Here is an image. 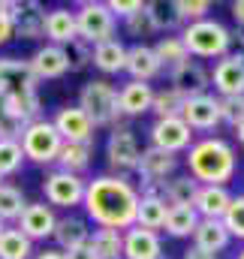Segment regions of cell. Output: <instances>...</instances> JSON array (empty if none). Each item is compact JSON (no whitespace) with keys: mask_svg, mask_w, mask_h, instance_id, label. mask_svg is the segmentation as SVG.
I'll list each match as a JSON object with an SVG mask.
<instances>
[{"mask_svg":"<svg viewBox=\"0 0 244 259\" xmlns=\"http://www.w3.org/2000/svg\"><path fill=\"white\" fill-rule=\"evenodd\" d=\"M36 259H63V253H61V250H43Z\"/></svg>","mask_w":244,"mask_h":259,"instance_id":"obj_49","label":"cell"},{"mask_svg":"<svg viewBox=\"0 0 244 259\" xmlns=\"http://www.w3.org/2000/svg\"><path fill=\"white\" fill-rule=\"evenodd\" d=\"M187 169L196 184L226 187V181H232V175H235V151L223 139H202V142L190 145Z\"/></svg>","mask_w":244,"mask_h":259,"instance_id":"obj_2","label":"cell"},{"mask_svg":"<svg viewBox=\"0 0 244 259\" xmlns=\"http://www.w3.org/2000/svg\"><path fill=\"white\" fill-rule=\"evenodd\" d=\"M33 247L18 229H3L0 232V259H30Z\"/></svg>","mask_w":244,"mask_h":259,"instance_id":"obj_34","label":"cell"},{"mask_svg":"<svg viewBox=\"0 0 244 259\" xmlns=\"http://www.w3.org/2000/svg\"><path fill=\"white\" fill-rule=\"evenodd\" d=\"M43 193L52 205H61V208H72V205H82L85 199V181L78 175H69V172H52L43 184Z\"/></svg>","mask_w":244,"mask_h":259,"instance_id":"obj_8","label":"cell"},{"mask_svg":"<svg viewBox=\"0 0 244 259\" xmlns=\"http://www.w3.org/2000/svg\"><path fill=\"white\" fill-rule=\"evenodd\" d=\"M166 211L169 205L163 199H148V196H139V208H136V226L142 229H160L166 223Z\"/></svg>","mask_w":244,"mask_h":259,"instance_id":"obj_28","label":"cell"},{"mask_svg":"<svg viewBox=\"0 0 244 259\" xmlns=\"http://www.w3.org/2000/svg\"><path fill=\"white\" fill-rule=\"evenodd\" d=\"M154 55H157V61L160 66H181L184 61H190V55H187V49H184V42L178 36H163L157 46H154Z\"/></svg>","mask_w":244,"mask_h":259,"instance_id":"obj_35","label":"cell"},{"mask_svg":"<svg viewBox=\"0 0 244 259\" xmlns=\"http://www.w3.org/2000/svg\"><path fill=\"white\" fill-rule=\"evenodd\" d=\"M172 6H175V15H178L181 21H187V24L208 18V9H211L208 0H175Z\"/></svg>","mask_w":244,"mask_h":259,"instance_id":"obj_41","label":"cell"},{"mask_svg":"<svg viewBox=\"0 0 244 259\" xmlns=\"http://www.w3.org/2000/svg\"><path fill=\"white\" fill-rule=\"evenodd\" d=\"M0 94H9V97L36 94V75L27 61L0 58Z\"/></svg>","mask_w":244,"mask_h":259,"instance_id":"obj_7","label":"cell"},{"mask_svg":"<svg viewBox=\"0 0 244 259\" xmlns=\"http://www.w3.org/2000/svg\"><path fill=\"white\" fill-rule=\"evenodd\" d=\"M124 69L133 75V81H151L163 66L157 61V55H154V49L151 46H145V42H139V46H133V49H127V61H124Z\"/></svg>","mask_w":244,"mask_h":259,"instance_id":"obj_19","label":"cell"},{"mask_svg":"<svg viewBox=\"0 0 244 259\" xmlns=\"http://www.w3.org/2000/svg\"><path fill=\"white\" fill-rule=\"evenodd\" d=\"M172 91H178L184 100L190 97H202L208 91V72L199 61H184L181 66L172 69Z\"/></svg>","mask_w":244,"mask_h":259,"instance_id":"obj_16","label":"cell"},{"mask_svg":"<svg viewBox=\"0 0 244 259\" xmlns=\"http://www.w3.org/2000/svg\"><path fill=\"white\" fill-rule=\"evenodd\" d=\"M27 64H30V69H33L36 81H39V78H61L63 72H69L63 46H43Z\"/></svg>","mask_w":244,"mask_h":259,"instance_id":"obj_20","label":"cell"},{"mask_svg":"<svg viewBox=\"0 0 244 259\" xmlns=\"http://www.w3.org/2000/svg\"><path fill=\"white\" fill-rule=\"evenodd\" d=\"M199 184L187 175V178H172V181H163V202L166 205H190L193 208V199H196Z\"/></svg>","mask_w":244,"mask_h":259,"instance_id":"obj_31","label":"cell"},{"mask_svg":"<svg viewBox=\"0 0 244 259\" xmlns=\"http://www.w3.org/2000/svg\"><path fill=\"white\" fill-rule=\"evenodd\" d=\"M121 256L124 259H163V247L157 232L142 229V226H130L121 235Z\"/></svg>","mask_w":244,"mask_h":259,"instance_id":"obj_15","label":"cell"},{"mask_svg":"<svg viewBox=\"0 0 244 259\" xmlns=\"http://www.w3.org/2000/svg\"><path fill=\"white\" fill-rule=\"evenodd\" d=\"M220 223L226 226L229 238H232V235H235V238H244V196H232V199H229V208L223 211Z\"/></svg>","mask_w":244,"mask_h":259,"instance_id":"obj_39","label":"cell"},{"mask_svg":"<svg viewBox=\"0 0 244 259\" xmlns=\"http://www.w3.org/2000/svg\"><path fill=\"white\" fill-rule=\"evenodd\" d=\"M63 259H100V256L94 253V247H91V244H82V247L66 250V253H63Z\"/></svg>","mask_w":244,"mask_h":259,"instance_id":"obj_45","label":"cell"},{"mask_svg":"<svg viewBox=\"0 0 244 259\" xmlns=\"http://www.w3.org/2000/svg\"><path fill=\"white\" fill-rule=\"evenodd\" d=\"M232 18L244 27V0H235V3H232Z\"/></svg>","mask_w":244,"mask_h":259,"instance_id":"obj_48","label":"cell"},{"mask_svg":"<svg viewBox=\"0 0 244 259\" xmlns=\"http://www.w3.org/2000/svg\"><path fill=\"white\" fill-rule=\"evenodd\" d=\"M3 229H6V226H3V220H0V232H3Z\"/></svg>","mask_w":244,"mask_h":259,"instance_id":"obj_52","label":"cell"},{"mask_svg":"<svg viewBox=\"0 0 244 259\" xmlns=\"http://www.w3.org/2000/svg\"><path fill=\"white\" fill-rule=\"evenodd\" d=\"M55 130L63 142H72V145H91L94 142V127L91 121L85 118V112L78 106H66L55 115Z\"/></svg>","mask_w":244,"mask_h":259,"instance_id":"obj_14","label":"cell"},{"mask_svg":"<svg viewBox=\"0 0 244 259\" xmlns=\"http://www.w3.org/2000/svg\"><path fill=\"white\" fill-rule=\"evenodd\" d=\"M217 106H220V121L223 124L238 127L244 121V97H220Z\"/></svg>","mask_w":244,"mask_h":259,"instance_id":"obj_42","label":"cell"},{"mask_svg":"<svg viewBox=\"0 0 244 259\" xmlns=\"http://www.w3.org/2000/svg\"><path fill=\"white\" fill-rule=\"evenodd\" d=\"M78 109L91 121V127H109L121 118L118 106V91L109 81H88L78 97Z\"/></svg>","mask_w":244,"mask_h":259,"instance_id":"obj_4","label":"cell"},{"mask_svg":"<svg viewBox=\"0 0 244 259\" xmlns=\"http://www.w3.org/2000/svg\"><path fill=\"white\" fill-rule=\"evenodd\" d=\"M9 36H12V24H9V18H6L3 9H0V46H3Z\"/></svg>","mask_w":244,"mask_h":259,"instance_id":"obj_46","label":"cell"},{"mask_svg":"<svg viewBox=\"0 0 244 259\" xmlns=\"http://www.w3.org/2000/svg\"><path fill=\"white\" fill-rule=\"evenodd\" d=\"M187 49V55H196V58H223L229 52V30L214 21V18H202V21H193L184 27V33L178 36Z\"/></svg>","mask_w":244,"mask_h":259,"instance_id":"obj_3","label":"cell"},{"mask_svg":"<svg viewBox=\"0 0 244 259\" xmlns=\"http://www.w3.org/2000/svg\"><path fill=\"white\" fill-rule=\"evenodd\" d=\"M24 193L12 184H0V220H18L24 211Z\"/></svg>","mask_w":244,"mask_h":259,"instance_id":"obj_38","label":"cell"},{"mask_svg":"<svg viewBox=\"0 0 244 259\" xmlns=\"http://www.w3.org/2000/svg\"><path fill=\"white\" fill-rule=\"evenodd\" d=\"M175 169H178V157L175 154H166V151H160L154 145L139 154V166H136V172L145 181H166Z\"/></svg>","mask_w":244,"mask_h":259,"instance_id":"obj_17","label":"cell"},{"mask_svg":"<svg viewBox=\"0 0 244 259\" xmlns=\"http://www.w3.org/2000/svg\"><path fill=\"white\" fill-rule=\"evenodd\" d=\"M88 217L103 226V229H130L136 226V208H139V190L115 175H100L91 184H85V199H82Z\"/></svg>","mask_w":244,"mask_h":259,"instance_id":"obj_1","label":"cell"},{"mask_svg":"<svg viewBox=\"0 0 244 259\" xmlns=\"http://www.w3.org/2000/svg\"><path fill=\"white\" fill-rule=\"evenodd\" d=\"M151 100H154V88L145 84V81H127L121 91H118L121 115H130V118L151 112Z\"/></svg>","mask_w":244,"mask_h":259,"instance_id":"obj_22","label":"cell"},{"mask_svg":"<svg viewBox=\"0 0 244 259\" xmlns=\"http://www.w3.org/2000/svg\"><path fill=\"white\" fill-rule=\"evenodd\" d=\"M235 133H238V142H241V145H244V121H241V124H238V127H235Z\"/></svg>","mask_w":244,"mask_h":259,"instance_id":"obj_50","label":"cell"},{"mask_svg":"<svg viewBox=\"0 0 244 259\" xmlns=\"http://www.w3.org/2000/svg\"><path fill=\"white\" fill-rule=\"evenodd\" d=\"M151 142H154V148H160L166 154H178V151H187L190 148L193 130L187 127L181 118H160L151 127Z\"/></svg>","mask_w":244,"mask_h":259,"instance_id":"obj_10","label":"cell"},{"mask_svg":"<svg viewBox=\"0 0 244 259\" xmlns=\"http://www.w3.org/2000/svg\"><path fill=\"white\" fill-rule=\"evenodd\" d=\"M181 106L184 97L172 88H163V91H154V100H151V112L160 118H181Z\"/></svg>","mask_w":244,"mask_h":259,"instance_id":"obj_33","label":"cell"},{"mask_svg":"<svg viewBox=\"0 0 244 259\" xmlns=\"http://www.w3.org/2000/svg\"><path fill=\"white\" fill-rule=\"evenodd\" d=\"M27 127V121L21 118L15 100L9 94H0V139H18Z\"/></svg>","mask_w":244,"mask_h":259,"instance_id":"obj_29","label":"cell"},{"mask_svg":"<svg viewBox=\"0 0 244 259\" xmlns=\"http://www.w3.org/2000/svg\"><path fill=\"white\" fill-rule=\"evenodd\" d=\"M52 238L58 241L61 253H66V250H72V247L88 244V241H91V229H88V223H85L82 217H63V220L55 223Z\"/></svg>","mask_w":244,"mask_h":259,"instance_id":"obj_23","label":"cell"},{"mask_svg":"<svg viewBox=\"0 0 244 259\" xmlns=\"http://www.w3.org/2000/svg\"><path fill=\"white\" fill-rule=\"evenodd\" d=\"M196 223H199V214H196L190 205H169L163 226H166V232H169L172 238H187V235H193Z\"/></svg>","mask_w":244,"mask_h":259,"instance_id":"obj_27","label":"cell"},{"mask_svg":"<svg viewBox=\"0 0 244 259\" xmlns=\"http://www.w3.org/2000/svg\"><path fill=\"white\" fill-rule=\"evenodd\" d=\"M0 184H3V181H0Z\"/></svg>","mask_w":244,"mask_h":259,"instance_id":"obj_54","label":"cell"},{"mask_svg":"<svg viewBox=\"0 0 244 259\" xmlns=\"http://www.w3.org/2000/svg\"><path fill=\"white\" fill-rule=\"evenodd\" d=\"M238 259H244V250H241V253H238Z\"/></svg>","mask_w":244,"mask_h":259,"instance_id":"obj_53","label":"cell"},{"mask_svg":"<svg viewBox=\"0 0 244 259\" xmlns=\"http://www.w3.org/2000/svg\"><path fill=\"white\" fill-rule=\"evenodd\" d=\"M124 24H127V33H133V36H148V33H154V24H151L145 6H142L139 12H133L130 18H124Z\"/></svg>","mask_w":244,"mask_h":259,"instance_id":"obj_43","label":"cell"},{"mask_svg":"<svg viewBox=\"0 0 244 259\" xmlns=\"http://www.w3.org/2000/svg\"><path fill=\"white\" fill-rule=\"evenodd\" d=\"M18 145H21V154L27 160H33V163H55L63 148V139L58 136L52 121H33L18 136Z\"/></svg>","mask_w":244,"mask_h":259,"instance_id":"obj_6","label":"cell"},{"mask_svg":"<svg viewBox=\"0 0 244 259\" xmlns=\"http://www.w3.org/2000/svg\"><path fill=\"white\" fill-rule=\"evenodd\" d=\"M21 163H24V154H21L18 139H0V181L6 175H15Z\"/></svg>","mask_w":244,"mask_h":259,"instance_id":"obj_37","label":"cell"},{"mask_svg":"<svg viewBox=\"0 0 244 259\" xmlns=\"http://www.w3.org/2000/svg\"><path fill=\"white\" fill-rule=\"evenodd\" d=\"M55 223H58L55 211L43 202H33V205H24V211L18 217V232L27 241H39V238H52Z\"/></svg>","mask_w":244,"mask_h":259,"instance_id":"obj_12","label":"cell"},{"mask_svg":"<svg viewBox=\"0 0 244 259\" xmlns=\"http://www.w3.org/2000/svg\"><path fill=\"white\" fill-rule=\"evenodd\" d=\"M43 18H46V12L39 3H21L18 0V15L12 21V33H18L24 39H39L43 36Z\"/></svg>","mask_w":244,"mask_h":259,"instance_id":"obj_25","label":"cell"},{"mask_svg":"<svg viewBox=\"0 0 244 259\" xmlns=\"http://www.w3.org/2000/svg\"><path fill=\"white\" fill-rule=\"evenodd\" d=\"M75 33L88 46H100L106 39H115V15L100 0H85L75 12Z\"/></svg>","mask_w":244,"mask_h":259,"instance_id":"obj_5","label":"cell"},{"mask_svg":"<svg viewBox=\"0 0 244 259\" xmlns=\"http://www.w3.org/2000/svg\"><path fill=\"white\" fill-rule=\"evenodd\" d=\"M214 91L220 97H244V55H223L214 66Z\"/></svg>","mask_w":244,"mask_h":259,"instance_id":"obj_11","label":"cell"},{"mask_svg":"<svg viewBox=\"0 0 244 259\" xmlns=\"http://www.w3.org/2000/svg\"><path fill=\"white\" fill-rule=\"evenodd\" d=\"M121 232L118 229H97L94 235H91V247H94V253L100 259H121Z\"/></svg>","mask_w":244,"mask_h":259,"instance_id":"obj_32","label":"cell"},{"mask_svg":"<svg viewBox=\"0 0 244 259\" xmlns=\"http://www.w3.org/2000/svg\"><path fill=\"white\" fill-rule=\"evenodd\" d=\"M229 190L226 187H214V184H199L196 199H193V211L199 214V220H220L223 211L229 208Z\"/></svg>","mask_w":244,"mask_h":259,"instance_id":"obj_18","label":"cell"},{"mask_svg":"<svg viewBox=\"0 0 244 259\" xmlns=\"http://www.w3.org/2000/svg\"><path fill=\"white\" fill-rule=\"evenodd\" d=\"M58 163H61V172L69 175H78L91 166V145H72V142H63L61 154H58Z\"/></svg>","mask_w":244,"mask_h":259,"instance_id":"obj_30","label":"cell"},{"mask_svg":"<svg viewBox=\"0 0 244 259\" xmlns=\"http://www.w3.org/2000/svg\"><path fill=\"white\" fill-rule=\"evenodd\" d=\"M238 42H241V46H244V30H241V33H238ZM241 55H244V52H241Z\"/></svg>","mask_w":244,"mask_h":259,"instance_id":"obj_51","label":"cell"},{"mask_svg":"<svg viewBox=\"0 0 244 259\" xmlns=\"http://www.w3.org/2000/svg\"><path fill=\"white\" fill-rule=\"evenodd\" d=\"M184 259H217L214 253H205V250H199V247H190L187 253H184Z\"/></svg>","mask_w":244,"mask_h":259,"instance_id":"obj_47","label":"cell"},{"mask_svg":"<svg viewBox=\"0 0 244 259\" xmlns=\"http://www.w3.org/2000/svg\"><path fill=\"white\" fill-rule=\"evenodd\" d=\"M124 61H127V49H124V42H118V39H106V42L94 46L91 64L97 66V69H103V72H121Z\"/></svg>","mask_w":244,"mask_h":259,"instance_id":"obj_26","label":"cell"},{"mask_svg":"<svg viewBox=\"0 0 244 259\" xmlns=\"http://www.w3.org/2000/svg\"><path fill=\"white\" fill-rule=\"evenodd\" d=\"M106 6H109V12H112V15L130 18V15H133V12H139L145 3H142V0H109Z\"/></svg>","mask_w":244,"mask_h":259,"instance_id":"obj_44","label":"cell"},{"mask_svg":"<svg viewBox=\"0 0 244 259\" xmlns=\"http://www.w3.org/2000/svg\"><path fill=\"white\" fill-rule=\"evenodd\" d=\"M63 52H66V64H69V72H78V69H85V66L91 64V58H94V49H91L88 42H82L78 36H75L69 46H63Z\"/></svg>","mask_w":244,"mask_h":259,"instance_id":"obj_40","label":"cell"},{"mask_svg":"<svg viewBox=\"0 0 244 259\" xmlns=\"http://www.w3.org/2000/svg\"><path fill=\"white\" fill-rule=\"evenodd\" d=\"M181 121L190 130H214L220 124V106L217 97L202 94V97H190L181 106Z\"/></svg>","mask_w":244,"mask_h":259,"instance_id":"obj_13","label":"cell"},{"mask_svg":"<svg viewBox=\"0 0 244 259\" xmlns=\"http://www.w3.org/2000/svg\"><path fill=\"white\" fill-rule=\"evenodd\" d=\"M43 36L52 39V46H69L78 33H75V12L69 9H52L43 18Z\"/></svg>","mask_w":244,"mask_h":259,"instance_id":"obj_21","label":"cell"},{"mask_svg":"<svg viewBox=\"0 0 244 259\" xmlns=\"http://www.w3.org/2000/svg\"><path fill=\"white\" fill-rule=\"evenodd\" d=\"M193 247H199V250H205V253H220L226 244H229V232H226V226L220 223V220H199L196 223V229H193Z\"/></svg>","mask_w":244,"mask_h":259,"instance_id":"obj_24","label":"cell"},{"mask_svg":"<svg viewBox=\"0 0 244 259\" xmlns=\"http://www.w3.org/2000/svg\"><path fill=\"white\" fill-rule=\"evenodd\" d=\"M145 12L154 24V30H175L181 24V18L175 15V6L166 3V0H154V3H145Z\"/></svg>","mask_w":244,"mask_h":259,"instance_id":"obj_36","label":"cell"},{"mask_svg":"<svg viewBox=\"0 0 244 259\" xmlns=\"http://www.w3.org/2000/svg\"><path fill=\"white\" fill-rule=\"evenodd\" d=\"M106 154H109V166H112V169H118V172H136L142 148H139L136 136L127 127H115V133L109 136Z\"/></svg>","mask_w":244,"mask_h":259,"instance_id":"obj_9","label":"cell"}]
</instances>
